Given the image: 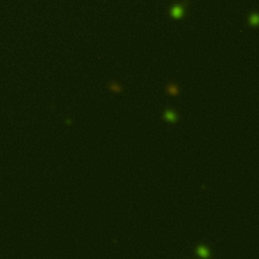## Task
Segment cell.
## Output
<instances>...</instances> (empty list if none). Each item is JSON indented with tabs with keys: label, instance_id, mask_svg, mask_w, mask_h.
<instances>
[{
	"label": "cell",
	"instance_id": "obj_1",
	"mask_svg": "<svg viewBox=\"0 0 259 259\" xmlns=\"http://www.w3.org/2000/svg\"><path fill=\"white\" fill-rule=\"evenodd\" d=\"M188 3H189V0H181L180 2L172 5L169 10L170 16L172 18H174V20H181L182 17L184 16L185 8L187 7Z\"/></svg>",
	"mask_w": 259,
	"mask_h": 259
},
{
	"label": "cell",
	"instance_id": "obj_2",
	"mask_svg": "<svg viewBox=\"0 0 259 259\" xmlns=\"http://www.w3.org/2000/svg\"><path fill=\"white\" fill-rule=\"evenodd\" d=\"M164 118L166 120H168V122H174L176 120V118H177V116H176L175 112H174L173 110L168 109V110H166V112H164Z\"/></svg>",
	"mask_w": 259,
	"mask_h": 259
},
{
	"label": "cell",
	"instance_id": "obj_3",
	"mask_svg": "<svg viewBox=\"0 0 259 259\" xmlns=\"http://www.w3.org/2000/svg\"><path fill=\"white\" fill-rule=\"evenodd\" d=\"M196 252H197V254H198L199 256H201V257H209L210 256V251H209V249L206 248L205 246H202V245L197 247Z\"/></svg>",
	"mask_w": 259,
	"mask_h": 259
},
{
	"label": "cell",
	"instance_id": "obj_4",
	"mask_svg": "<svg viewBox=\"0 0 259 259\" xmlns=\"http://www.w3.org/2000/svg\"><path fill=\"white\" fill-rule=\"evenodd\" d=\"M249 22H250V24L253 26H257V24H258V16H257L256 13H253L252 15H250V17H249Z\"/></svg>",
	"mask_w": 259,
	"mask_h": 259
},
{
	"label": "cell",
	"instance_id": "obj_5",
	"mask_svg": "<svg viewBox=\"0 0 259 259\" xmlns=\"http://www.w3.org/2000/svg\"><path fill=\"white\" fill-rule=\"evenodd\" d=\"M168 89V93L171 95H176L178 93V88L176 87L175 85H173V84H170V85H168L167 87Z\"/></svg>",
	"mask_w": 259,
	"mask_h": 259
},
{
	"label": "cell",
	"instance_id": "obj_6",
	"mask_svg": "<svg viewBox=\"0 0 259 259\" xmlns=\"http://www.w3.org/2000/svg\"><path fill=\"white\" fill-rule=\"evenodd\" d=\"M110 89L114 90V91H120V89H122V88H120V86L118 85V84L112 83V84H110Z\"/></svg>",
	"mask_w": 259,
	"mask_h": 259
}]
</instances>
